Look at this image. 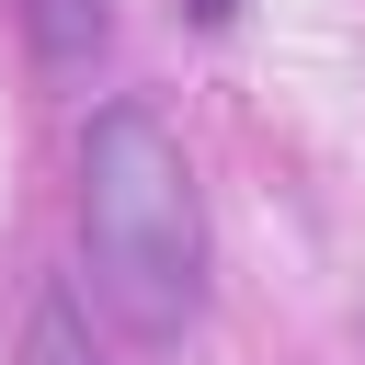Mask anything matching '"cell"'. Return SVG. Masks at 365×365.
<instances>
[{"label": "cell", "instance_id": "1", "mask_svg": "<svg viewBox=\"0 0 365 365\" xmlns=\"http://www.w3.org/2000/svg\"><path fill=\"white\" fill-rule=\"evenodd\" d=\"M80 251H91V297L114 308L125 342L171 354L205 319V205H194V160L148 103H103L80 125Z\"/></svg>", "mask_w": 365, "mask_h": 365}, {"label": "cell", "instance_id": "2", "mask_svg": "<svg viewBox=\"0 0 365 365\" xmlns=\"http://www.w3.org/2000/svg\"><path fill=\"white\" fill-rule=\"evenodd\" d=\"M23 34H34V68H46V80H91L114 11H103V0H23Z\"/></svg>", "mask_w": 365, "mask_h": 365}, {"label": "cell", "instance_id": "3", "mask_svg": "<svg viewBox=\"0 0 365 365\" xmlns=\"http://www.w3.org/2000/svg\"><path fill=\"white\" fill-rule=\"evenodd\" d=\"M23 365H103V354H91V319H80L68 285H46V297L23 308Z\"/></svg>", "mask_w": 365, "mask_h": 365}, {"label": "cell", "instance_id": "4", "mask_svg": "<svg viewBox=\"0 0 365 365\" xmlns=\"http://www.w3.org/2000/svg\"><path fill=\"white\" fill-rule=\"evenodd\" d=\"M182 11H194L205 34H228V23H240V0H182Z\"/></svg>", "mask_w": 365, "mask_h": 365}]
</instances>
